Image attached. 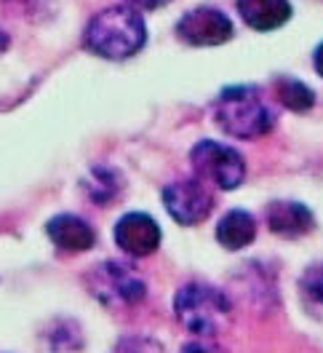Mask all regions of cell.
Wrapping results in <instances>:
<instances>
[{"mask_svg": "<svg viewBox=\"0 0 323 353\" xmlns=\"http://www.w3.org/2000/svg\"><path fill=\"white\" fill-rule=\"evenodd\" d=\"M145 43L147 24L134 6H107L96 11L83 30V46L110 62L131 59L145 48Z\"/></svg>", "mask_w": 323, "mask_h": 353, "instance_id": "1", "label": "cell"}, {"mask_svg": "<svg viewBox=\"0 0 323 353\" xmlns=\"http://www.w3.org/2000/svg\"><path fill=\"white\" fill-rule=\"evenodd\" d=\"M214 121L222 132L236 139H257L273 132L275 112L257 86H227L216 97Z\"/></svg>", "mask_w": 323, "mask_h": 353, "instance_id": "2", "label": "cell"}, {"mask_svg": "<svg viewBox=\"0 0 323 353\" xmlns=\"http://www.w3.org/2000/svg\"><path fill=\"white\" fill-rule=\"evenodd\" d=\"M176 321L195 337H214L230 316V300L225 292L209 284H187L174 297Z\"/></svg>", "mask_w": 323, "mask_h": 353, "instance_id": "3", "label": "cell"}, {"mask_svg": "<svg viewBox=\"0 0 323 353\" xmlns=\"http://www.w3.org/2000/svg\"><path fill=\"white\" fill-rule=\"evenodd\" d=\"M86 287L105 305H136L147 294L142 276L131 265L115 260L91 268L86 276Z\"/></svg>", "mask_w": 323, "mask_h": 353, "instance_id": "4", "label": "cell"}, {"mask_svg": "<svg viewBox=\"0 0 323 353\" xmlns=\"http://www.w3.org/2000/svg\"><path fill=\"white\" fill-rule=\"evenodd\" d=\"M190 163L195 174L219 190H236L246 179V163L240 153L214 139H200L190 150Z\"/></svg>", "mask_w": 323, "mask_h": 353, "instance_id": "5", "label": "cell"}, {"mask_svg": "<svg viewBox=\"0 0 323 353\" xmlns=\"http://www.w3.org/2000/svg\"><path fill=\"white\" fill-rule=\"evenodd\" d=\"M233 35V19L214 6H198L176 22V38L187 46H222Z\"/></svg>", "mask_w": 323, "mask_h": 353, "instance_id": "6", "label": "cell"}, {"mask_svg": "<svg viewBox=\"0 0 323 353\" xmlns=\"http://www.w3.org/2000/svg\"><path fill=\"white\" fill-rule=\"evenodd\" d=\"M163 206L179 225H200L211 214L214 199L200 179H179L163 188Z\"/></svg>", "mask_w": 323, "mask_h": 353, "instance_id": "7", "label": "cell"}, {"mask_svg": "<svg viewBox=\"0 0 323 353\" xmlns=\"http://www.w3.org/2000/svg\"><path fill=\"white\" fill-rule=\"evenodd\" d=\"M115 243L131 257H147L160 246V228L150 214L129 212L115 225Z\"/></svg>", "mask_w": 323, "mask_h": 353, "instance_id": "8", "label": "cell"}, {"mask_svg": "<svg viewBox=\"0 0 323 353\" xmlns=\"http://www.w3.org/2000/svg\"><path fill=\"white\" fill-rule=\"evenodd\" d=\"M267 225L280 239H300L315 228V217L300 201H275L267 206Z\"/></svg>", "mask_w": 323, "mask_h": 353, "instance_id": "9", "label": "cell"}, {"mask_svg": "<svg viewBox=\"0 0 323 353\" xmlns=\"http://www.w3.org/2000/svg\"><path fill=\"white\" fill-rule=\"evenodd\" d=\"M48 239L62 252H88L96 243V233L83 217L75 214H56L45 225Z\"/></svg>", "mask_w": 323, "mask_h": 353, "instance_id": "10", "label": "cell"}, {"mask_svg": "<svg viewBox=\"0 0 323 353\" xmlns=\"http://www.w3.org/2000/svg\"><path fill=\"white\" fill-rule=\"evenodd\" d=\"M238 17L257 32H273L291 19L289 0H236Z\"/></svg>", "mask_w": 323, "mask_h": 353, "instance_id": "11", "label": "cell"}, {"mask_svg": "<svg viewBox=\"0 0 323 353\" xmlns=\"http://www.w3.org/2000/svg\"><path fill=\"white\" fill-rule=\"evenodd\" d=\"M254 239H257V220L243 209H233L216 222V241L230 252L246 249Z\"/></svg>", "mask_w": 323, "mask_h": 353, "instance_id": "12", "label": "cell"}, {"mask_svg": "<svg viewBox=\"0 0 323 353\" xmlns=\"http://www.w3.org/2000/svg\"><path fill=\"white\" fill-rule=\"evenodd\" d=\"M275 97H278L280 105L291 112H307L313 110V105H315L313 88L304 86L297 78H286V75L275 81Z\"/></svg>", "mask_w": 323, "mask_h": 353, "instance_id": "13", "label": "cell"}, {"mask_svg": "<svg viewBox=\"0 0 323 353\" xmlns=\"http://www.w3.org/2000/svg\"><path fill=\"white\" fill-rule=\"evenodd\" d=\"M86 193L94 203H110L121 193V176L107 166H94L86 176Z\"/></svg>", "mask_w": 323, "mask_h": 353, "instance_id": "14", "label": "cell"}, {"mask_svg": "<svg viewBox=\"0 0 323 353\" xmlns=\"http://www.w3.org/2000/svg\"><path fill=\"white\" fill-rule=\"evenodd\" d=\"M302 292H304V300L313 305V308L323 310V263L313 265L304 279H302Z\"/></svg>", "mask_w": 323, "mask_h": 353, "instance_id": "15", "label": "cell"}, {"mask_svg": "<svg viewBox=\"0 0 323 353\" xmlns=\"http://www.w3.org/2000/svg\"><path fill=\"white\" fill-rule=\"evenodd\" d=\"M182 353H227L222 345H216L211 340H193V343H187Z\"/></svg>", "mask_w": 323, "mask_h": 353, "instance_id": "16", "label": "cell"}, {"mask_svg": "<svg viewBox=\"0 0 323 353\" xmlns=\"http://www.w3.org/2000/svg\"><path fill=\"white\" fill-rule=\"evenodd\" d=\"M131 6H136V8H142V11H155V8H163V6H169L171 0H129Z\"/></svg>", "mask_w": 323, "mask_h": 353, "instance_id": "17", "label": "cell"}, {"mask_svg": "<svg viewBox=\"0 0 323 353\" xmlns=\"http://www.w3.org/2000/svg\"><path fill=\"white\" fill-rule=\"evenodd\" d=\"M313 65H315V72L323 78V43L315 48V54H313Z\"/></svg>", "mask_w": 323, "mask_h": 353, "instance_id": "18", "label": "cell"}]
</instances>
